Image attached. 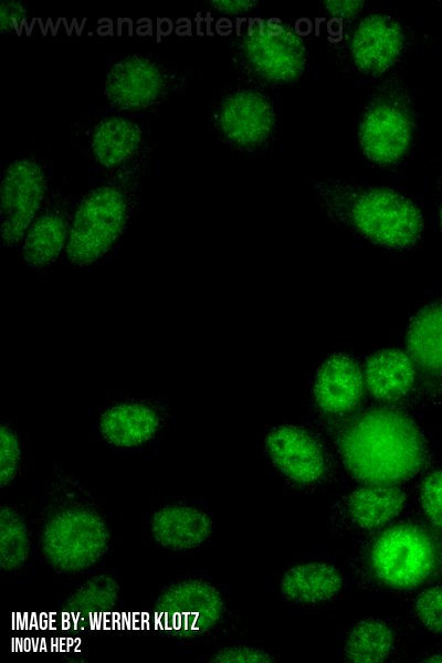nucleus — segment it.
I'll use <instances>...</instances> for the list:
<instances>
[{
	"mask_svg": "<svg viewBox=\"0 0 442 663\" xmlns=\"http://www.w3.org/2000/svg\"><path fill=\"white\" fill-rule=\"evenodd\" d=\"M345 467L366 484L396 485L417 475L427 461V444L414 421L390 407L369 409L339 435Z\"/></svg>",
	"mask_w": 442,
	"mask_h": 663,
	"instance_id": "nucleus-1",
	"label": "nucleus"
},
{
	"mask_svg": "<svg viewBox=\"0 0 442 663\" xmlns=\"http://www.w3.org/2000/svg\"><path fill=\"white\" fill-rule=\"evenodd\" d=\"M150 158L147 146L129 164L106 173L76 201L65 249L71 264L91 265L119 242L139 206Z\"/></svg>",
	"mask_w": 442,
	"mask_h": 663,
	"instance_id": "nucleus-2",
	"label": "nucleus"
},
{
	"mask_svg": "<svg viewBox=\"0 0 442 663\" xmlns=\"http://www.w3.org/2000/svg\"><path fill=\"white\" fill-rule=\"evenodd\" d=\"M312 187L329 208L378 244L404 249L422 233L423 218L418 206L390 188L339 180H317Z\"/></svg>",
	"mask_w": 442,
	"mask_h": 663,
	"instance_id": "nucleus-3",
	"label": "nucleus"
},
{
	"mask_svg": "<svg viewBox=\"0 0 442 663\" xmlns=\"http://www.w3.org/2000/svg\"><path fill=\"white\" fill-rule=\"evenodd\" d=\"M188 82L187 70L176 62L150 53H124L108 61L101 96L108 110L140 116L182 94Z\"/></svg>",
	"mask_w": 442,
	"mask_h": 663,
	"instance_id": "nucleus-4",
	"label": "nucleus"
},
{
	"mask_svg": "<svg viewBox=\"0 0 442 663\" xmlns=\"http://www.w3.org/2000/svg\"><path fill=\"white\" fill-rule=\"evenodd\" d=\"M232 52L242 72L271 84L295 82L306 66L301 35L273 20H254L243 25L233 40Z\"/></svg>",
	"mask_w": 442,
	"mask_h": 663,
	"instance_id": "nucleus-5",
	"label": "nucleus"
},
{
	"mask_svg": "<svg viewBox=\"0 0 442 663\" xmlns=\"http://www.w3.org/2000/svg\"><path fill=\"white\" fill-rule=\"evenodd\" d=\"M104 518L93 508L70 505L51 513L41 528L40 547L46 564L61 573L94 566L108 548Z\"/></svg>",
	"mask_w": 442,
	"mask_h": 663,
	"instance_id": "nucleus-6",
	"label": "nucleus"
},
{
	"mask_svg": "<svg viewBox=\"0 0 442 663\" xmlns=\"http://www.w3.org/2000/svg\"><path fill=\"white\" fill-rule=\"evenodd\" d=\"M376 577L394 589H411L431 578L442 565L440 543L427 529L399 524L376 540L370 552Z\"/></svg>",
	"mask_w": 442,
	"mask_h": 663,
	"instance_id": "nucleus-7",
	"label": "nucleus"
},
{
	"mask_svg": "<svg viewBox=\"0 0 442 663\" xmlns=\"http://www.w3.org/2000/svg\"><path fill=\"white\" fill-rule=\"evenodd\" d=\"M414 130L408 95L397 85H386L365 108L358 126V141L370 162L390 167L408 155Z\"/></svg>",
	"mask_w": 442,
	"mask_h": 663,
	"instance_id": "nucleus-8",
	"label": "nucleus"
},
{
	"mask_svg": "<svg viewBox=\"0 0 442 663\" xmlns=\"http://www.w3.org/2000/svg\"><path fill=\"white\" fill-rule=\"evenodd\" d=\"M206 117L217 139L241 151L265 144L275 125L270 99L252 88H231L217 95L207 106Z\"/></svg>",
	"mask_w": 442,
	"mask_h": 663,
	"instance_id": "nucleus-9",
	"label": "nucleus"
},
{
	"mask_svg": "<svg viewBox=\"0 0 442 663\" xmlns=\"http://www.w3.org/2000/svg\"><path fill=\"white\" fill-rule=\"evenodd\" d=\"M72 139L105 175L129 164L148 146L146 128L138 115L108 109L76 120Z\"/></svg>",
	"mask_w": 442,
	"mask_h": 663,
	"instance_id": "nucleus-10",
	"label": "nucleus"
},
{
	"mask_svg": "<svg viewBox=\"0 0 442 663\" xmlns=\"http://www.w3.org/2000/svg\"><path fill=\"white\" fill-rule=\"evenodd\" d=\"M52 186L43 162L20 156L4 168L0 182V231L2 245L14 248L43 207Z\"/></svg>",
	"mask_w": 442,
	"mask_h": 663,
	"instance_id": "nucleus-11",
	"label": "nucleus"
},
{
	"mask_svg": "<svg viewBox=\"0 0 442 663\" xmlns=\"http://www.w3.org/2000/svg\"><path fill=\"white\" fill-rule=\"evenodd\" d=\"M161 625L180 636L209 632L221 619L223 599L210 582L189 578L165 588L155 602Z\"/></svg>",
	"mask_w": 442,
	"mask_h": 663,
	"instance_id": "nucleus-12",
	"label": "nucleus"
},
{
	"mask_svg": "<svg viewBox=\"0 0 442 663\" xmlns=\"http://www.w3.org/2000/svg\"><path fill=\"white\" fill-rule=\"evenodd\" d=\"M76 201L52 187L38 215L30 224L21 243L22 260L31 269L53 264L69 241Z\"/></svg>",
	"mask_w": 442,
	"mask_h": 663,
	"instance_id": "nucleus-13",
	"label": "nucleus"
},
{
	"mask_svg": "<svg viewBox=\"0 0 442 663\" xmlns=\"http://www.w3.org/2000/svg\"><path fill=\"white\" fill-rule=\"evenodd\" d=\"M404 48V34L393 18L372 13L364 17L352 29L349 52L356 69L369 76L387 72Z\"/></svg>",
	"mask_w": 442,
	"mask_h": 663,
	"instance_id": "nucleus-14",
	"label": "nucleus"
},
{
	"mask_svg": "<svg viewBox=\"0 0 442 663\" xmlns=\"http://www.w3.org/2000/svg\"><path fill=\"white\" fill-rule=\"evenodd\" d=\"M265 445L274 465L296 483H314L326 471L320 444L302 428L277 427L267 434Z\"/></svg>",
	"mask_w": 442,
	"mask_h": 663,
	"instance_id": "nucleus-15",
	"label": "nucleus"
},
{
	"mask_svg": "<svg viewBox=\"0 0 442 663\" xmlns=\"http://www.w3.org/2000/svg\"><path fill=\"white\" fill-rule=\"evenodd\" d=\"M158 407L127 400L108 406L98 418L101 438L117 449L139 448L151 441L162 425Z\"/></svg>",
	"mask_w": 442,
	"mask_h": 663,
	"instance_id": "nucleus-16",
	"label": "nucleus"
},
{
	"mask_svg": "<svg viewBox=\"0 0 442 663\" xmlns=\"http://www.w3.org/2000/svg\"><path fill=\"white\" fill-rule=\"evenodd\" d=\"M154 540L172 551L201 546L213 530L211 516L193 505L172 503L155 509L149 518Z\"/></svg>",
	"mask_w": 442,
	"mask_h": 663,
	"instance_id": "nucleus-17",
	"label": "nucleus"
},
{
	"mask_svg": "<svg viewBox=\"0 0 442 663\" xmlns=\"http://www.w3.org/2000/svg\"><path fill=\"white\" fill-rule=\"evenodd\" d=\"M364 385V373L359 365L349 356L334 355L318 370L315 398L324 411L345 413L360 401Z\"/></svg>",
	"mask_w": 442,
	"mask_h": 663,
	"instance_id": "nucleus-18",
	"label": "nucleus"
},
{
	"mask_svg": "<svg viewBox=\"0 0 442 663\" xmlns=\"http://www.w3.org/2000/svg\"><path fill=\"white\" fill-rule=\"evenodd\" d=\"M414 375L415 365L409 354L399 349H382L366 361L364 380L376 399L393 402L410 391Z\"/></svg>",
	"mask_w": 442,
	"mask_h": 663,
	"instance_id": "nucleus-19",
	"label": "nucleus"
},
{
	"mask_svg": "<svg viewBox=\"0 0 442 663\" xmlns=\"http://www.w3.org/2000/svg\"><path fill=\"white\" fill-rule=\"evenodd\" d=\"M343 583V576L335 566L312 561L290 568L281 580V592L293 602L318 603L336 596Z\"/></svg>",
	"mask_w": 442,
	"mask_h": 663,
	"instance_id": "nucleus-20",
	"label": "nucleus"
},
{
	"mask_svg": "<svg viewBox=\"0 0 442 663\" xmlns=\"http://www.w3.org/2000/svg\"><path fill=\"white\" fill-rule=\"evenodd\" d=\"M407 348L415 367L442 376V301L424 306L412 318Z\"/></svg>",
	"mask_w": 442,
	"mask_h": 663,
	"instance_id": "nucleus-21",
	"label": "nucleus"
},
{
	"mask_svg": "<svg viewBox=\"0 0 442 663\" xmlns=\"http://www.w3.org/2000/svg\"><path fill=\"white\" fill-rule=\"evenodd\" d=\"M404 503L406 494L398 486L367 484L349 495L347 509L358 526L372 529L399 515Z\"/></svg>",
	"mask_w": 442,
	"mask_h": 663,
	"instance_id": "nucleus-22",
	"label": "nucleus"
},
{
	"mask_svg": "<svg viewBox=\"0 0 442 663\" xmlns=\"http://www.w3.org/2000/svg\"><path fill=\"white\" fill-rule=\"evenodd\" d=\"M392 644L393 633L387 623L366 619L351 629L345 655L352 663H380L388 657Z\"/></svg>",
	"mask_w": 442,
	"mask_h": 663,
	"instance_id": "nucleus-23",
	"label": "nucleus"
},
{
	"mask_svg": "<svg viewBox=\"0 0 442 663\" xmlns=\"http://www.w3.org/2000/svg\"><path fill=\"white\" fill-rule=\"evenodd\" d=\"M30 534L20 513L8 505L0 509V567L3 571L19 570L28 560Z\"/></svg>",
	"mask_w": 442,
	"mask_h": 663,
	"instance_id": "nucleus-24",
	"label": "nucleus"
},
{
	"mask_svg": "<svg viewBox=\"0 0 442 663\" xmlns=\"http://www.w3.org/2000/svg\"><path fill=\"white\" fill-rule=\"evenodd\" d=\"M118 599V582L109 575H96L67 598L65 608L73 613L96 614L113 609Z\"/></svg>",
	"mask_w": 442,
	"mask_h": 663,
	"instance_id": "nucleus-25",
	"label": "nucleus"
},
{
	"mask_svg": "<svg viewBox=\"0 0 442 663\" xmlns=\"http://www.w3.org/2000/svg\"><path fill=\"white\" fill-rule=\"evenodd\" d=\"M21 463V443L17 432L2 423L0 429V486L6 487L18 475Z\"/></svg>",
	"mask_w": 442,
	"mask_h": 663,
	"instance_id": "nucleus-26",
	"label": "nucleus"
},
{
	"mask_svg": "<svg viewBox=\"0 0 442 663\" xmlns=\"http://www.w3.org/2000/svg\"><path fill=\"white\" fill-rule=\"evenodd\" d=\"M420 503L431 524L442 529V470L433 471L423 478Z\"/></svg>",
	"mask_w": 442,
	"mask_h": 663,
	"instance_id": "nucleus-27",
	"label": "nucleus"
},
{
	"mask_svg": "<svg viewBox=\"0 0 442 663\" xmlns=\"http://www.w3.org/2000/svg\"><path fill=\"white\" fill-rule=\"evenodd\" d=\"M414 610L427 629L442 634V586L422 591L415 600Z\"/></svg>",
	"mask_w": 442,
	"mask_h": 663,
	"instance_id": "nucleus-28",
	"label": "nucleus"
},
{
	"mask_svg": "<svg viewBox=\"0 0 442 663\" xmlns=\"http://www.w3.org/2000/svg\"><path fill=\"white\" fill-rule=\"evenodd\" d=\"M210 661L214 663H273L275 660L261 649L236 645L219 650Z\"/></svg>",
	"mask_w": 442,
	"mask_h": 663,
	"instance_id": "nucleus-29",
	"label": "nucleus"
},
{
	"mask_svg": "<svg viewBox=\"0 0 442 663\" xmlns=\"http://www.w3.org/2000/svg\"><path fill=\"white\" fill-rule=\"evenodd\" d=\"M29 9L25 3L18 0H2L0 2V30L2 33H15L27 23Z\"/></svg>",
	"mask_w": 442,
	"mask_h": 663,
	"instance_id": "nucleus-30",
	"label": "nucleus"
},
{
	"mask_svg": "<svg viewBox=\"0 0 442 663\" xmlns=\"http://www.w3.org/2000/svg\"><path fill=\"white\" fill-rule=\"evenodd\" d=\"M360 0H326L323 2L325 11L335 19L350 20L364 8Z\"/></svg>",
	"mask_w": 442,
	"mask_h": 663,
	"instance_id": "nucleus-31",
	"label": "nucleus"
},
{
	"mask_svg": "<svg viewBox=\"0 0 442 663\" xmlns=\"http://www.w3.org/2000/svg\"><path fill=\"white\" fill-rule=\"evenodd\" d=\"M206 6L210 11L223 15H240L250 12L257 6L254 0H209Z\"/></svg>",
	"mask_w": 442,
	"mask_h": 663,
	"instance_id": "nucleus-32",
	"label": "nucleus"
},
{
	"mask_svg": "<svg viewBox=\"0 0 442 663\" xmlns=\"http://www.w3.org/2000/svg\"><path fill=\"white\" fill-rule=\"evenodd\" d=\"M423 661L424 662H430V663H433V662H440V663H442V653L432 654V655L425 657Z\"/></svg>",
	"mask_w": 442,
	"mask_h": 663,
	"instance_id": "nucleus-33",
	"label": "nucleus"
},
{
	"mask_svg": "<svg viewBox=\"0 0 442 663\" xmlns=\"http://www.w3.org/2000/svg\"><path fill=\"white\" fill-rule=\"evenodd\" d=\"M440 223H441V228H442V208H441V211H440Z\"/></svg>",
	"mask_w": 442,
	"mask_h": 663,
	"instance_id": "nucleus-34",
	"label": "nucleus"
}]
</instances>
